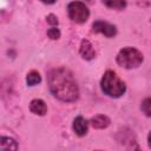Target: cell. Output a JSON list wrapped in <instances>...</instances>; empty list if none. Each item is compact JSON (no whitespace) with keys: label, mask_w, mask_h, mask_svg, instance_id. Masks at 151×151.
Segmentation results:
<instances>
[{"label":"cell","mask_w":151,"mask_h":151,"mask_svg":"<svg viewBox=\"0 0 151 151\" xmlns=\"http://www.w3.org/2000/svg\"><path fill=\"white\" fill-rule=\"evenodd\" d=\"M51 93L59 100L73 103L79 98V87L73 73L66 67L52 68L47 74Z\"/></svg>","instance_id":"obj_1"},{"label":"cell","mask_w":151,"mask_h":151,"mask_svg":"<svg viewBox=\"0 0 151 151\" xmlns=\"http://www.w3.org/2000/svg\"><path fill=\"white\" fill-rule=\"evenodd\" d=\"M90 124H91L94 129L103 130V129H106V127L111 124V119H110L106 114H97V116H94V117L91 118Z\"/></svg>","instance_id":"obj_9"},{"label":"cell","mask_w":151,"mask_h":151,"mask_svg":"<svg viewBox=\"0 0 151 151\" xmlns=\"http://www.w3.org/2000/svg\"><path fill=\"white\" fill-rule=\"evenodd\" d=\"M40 83H41V76H40V73L38 71L32 70V71H29L27 73V76H26V84L28 86H35V85H38Z\"/></svg>","instance_id":"obj_11"},{"label":"cell","mask_w":151,"mask_h":151,"mask_svg":"<svg viewBox=\"0 0 151 151\" xmlns=\"http://www.w3.org/2000/svg\"><path fill=\"white\" fill-rule=\"evenodd\" d=\"M100 88L107 97L120 98L126 92V84L118 77L114 71L107 70L100 79Z\"/></svg>","instance_id":"obj_2"},{"label":"cell","mask_w":151,"mask_h":151,"mask_svg":"<svg viewBox=\"0 0 151 151\" xmlns=\"http://www.w3.org/2000/svg\"><path fill=\"white\" fill-rule=\"evenodd\" d=\"M86 1H88V2H92V1H93V0H86Z\"/></svg>","instance_id":"obj_18"},{"label":"cell","mask_w":151,"mask_h":151,"mask_svg":"<svg viewBox=\"0 0 151 151\" xmlns=\"http://www.w3.org/2000/svg\"><path fill=\"white\" fill-rule=\"evenodd\" d=\"M79 53H80L81 58L85 60H92L96 58V51L93 48V45L87 39L81 40L80 46H79Z\"/></svg>","instance_id":"obj_7"},{"label":"cell","mask_w":151,"mask_h":151,"mask_svg":"<svg viewBox=\"0 0 151 151\" xmlns=\"http://www.w3.org/2000/svg\"><path fill=\"white\" fill-rule=\"evenodd\" d=\"M41 2H44V4H46V5H52V4H54L57 0H40Z\"/></svg>","instance_id":"obj_16"},{"label":"cell","mask_w":151,"mask_h":151,"mask_svg":"<svg viewBox=\"0 0 151 151\" xmlns=\"http://www.w3.org/2000/svg\"><path fill=\"white\" fill-rule=\"evenodd\" d=\"M46 20H47V22H48L50 25H52V26H58V24H59L58 18H57L54 14H48V15L46 17Z\"/></svg>","instance_id":"obj_15"},{"label":"cell","mask_w":151,"mask_h":151,"mask_svg":"<svg viewBox=\"0 0 151 151\" xmlns=\"http://www.w3.org/2000/svg\"><path fill=\"white\" fill-rule=\"evenodd\" d=\"M92 31L96 33H101L107 38H113L117 34V27L107 21L97 20L92 24Z\"/></svg>","instance_id":"obj_5"},{"label":"cell","mask_w":151,"mask_h":151,"mask_svg":"<svg viewBox=\"0 0 151 151\" xmlns=\"http://www.w3.org/2000/svg\"><path fill=\"white\" fill-rule=\"evenodd\" d=\"M29 111L37 116H45L47 113V105L42 99H32L29 103Z\"/></svg>","instance_id":"obj_8"},{"label":"cell","mask_w":151,"mask_h":151,"mask_svg":"<svg viewBox=\"0 0 151 151\" xmlns=\"http://www.w3.org/2000/svg\"><path fill=\"white\" fill-rule=\"evenodd\" d=\"M101 1L107 8L117 9V11H122L127 6L126 0H101Z\"/></svg>","instance_id":"obj_10"},{"label":"cell","mask_w":151,"mask_h":151,"mask_svg":"<svg viewBox=\"0 0 151 151\" xmlns=\"http://www.w3.org/2000/svg\"><path fill=\"white\" fill-rule=\"evenodd\" d=\"M144 60V55L143 53L131 46L124 47L122 48L117 55H116V63L126 70H132V68H137L138 66H140V64Z\"/></svg>","instance_id":"obj_3"},{"label":"cell","mask_w":151,"mask_h":151,"mask_svg":"<svg viewBox=\"0 0 151 151\" xmlns=\"http://www.w3.org/2000/svg\"><path fill=\"white\" fill-rule=\"evenodd\" d=\"M47 35H48L50 39H52V40H57V39L60 38V31H59L58 27L53 26V27H51L50 29H47Z\"/></svg>","instance_id":"obj_14"},{"label":"cell","mask_w":151,"mask_h":151,"mask_svg":"<svg viewBox=\"0 0 151 151\" xmlns=\"http://www.w3.org/2000/svg\"><path fill=\"white\" fill-rule=\"evenodd\" d=\"M0 147L2 150H17L18 149V144L17 142L13 139V138H9V137H2L1 138V144H0Z\"/></svg>","instance_id":"obj_12"},{"label":"cell","mask_w":151,"mask_h":151,"mask_svg":"<svg viewBox=\"0 0 151 151\" xmlns=\"http://www.w3.org/2000/svg\"><path fill=\"white\" fill-rule=\"evenodd\" d=\"M67 15L76 24H84L90 17V9L81 1H71L67 5Z\"/></svg>","instance_id":"obj_4"},{"label":"cell","mask_w":151,"mask_h":151,"mask_svg":"<svg viewBox=\"0 0 151 151\" xmlns=\"http://www.w3.org/2000/svg\"><path fill=\"white\" fill-rule=\"evenodd\" d=\"M147 144H149V147H151V131L147 134Z\"/></svg>","instance_id":"obj_17"},{"label":"cell","mask_w":151,"mask_h":151,"mask_svg":"<svg viewBox=\"0 0 151 151\" xmlns=\"http://www.w3.org/2000/svg\"><path fill=\"white\" fill-rule=\"evenodd\" d=\"M72 129H73L74 133L78 137H84L87 133V131H88V122L84 117L78 116V117H76L73 119Z\"/></svg>","instance_id":"obj_6"},{"label":"cell","mask_w":151,"mask_h":151,"mask_svg":"<svg viewBox=\"0 0 151 151\" xmlns=\"http://www.w3.org/2000/svg\"><path fill=\"white\" fill-rule=\"evenodd\" d=\"M140 110L146 117H151V97L143 99L140 103Z\"/></svg>","instance_id":"obj_13"}]
</instances>
